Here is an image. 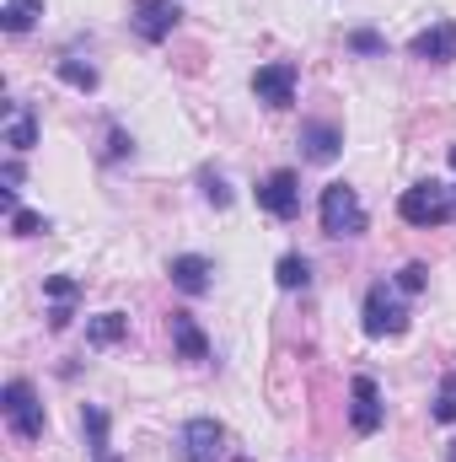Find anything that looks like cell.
<instances>
[{
  "instance_id": "obj_24",
  "label": "cell",
  "mask_w": 456,
  "mask_h": 462,
  "mask_svg": "<svg viewBox=\"0 0 456 462\" xmlns=\"http://www.w3.org/2000/svg\"><path fill=\"white\" fill-rule=\"evenodd\" d=\"M11 231H16V236H43V231H49V216H38V210H16V216H11Z\"/></svg>"
},
{
  "instance_id": "obj_12",
  "label": "cell",
  "mask_w": 456,
  "mask_h": 462,
  "mask_svg": "<svg viewBox=\"0 0 456 462\" xmlns=\"http://www.w3.org/2000/svg\"><path fill=\"white\" fill-rule=\"evenodd\" d=\"M167 280H172L183 296H205V291L215 285V263H210L205 253H178V258L167 263Z\"/></svg>"
},
{
  "instance_id": "obj_6",
  "label": "cell",
  "mask_w": 456,
  "mask_h": 462,
  "mask_svg": "<svg viewBox=\"0 0 456 462\" xmlns=\"http://www.w3.org/2000/svg\"><path fill=\"white\" fill-rule=\"evenodd\" d=\"M178 22H183L178 0H129V27L140 43H167L178 32Z\"/></svg>"
},
{
  "instance_id": "obj_15",
  "label": "cell",
  "mask_w": 456,
  "mask_h": 462,
  "mask_svg": "<svg viewBox=\"0 0 456 462\" xmlns=\"http://www.w3.org/2000/svg\"><path fill=\"white\" fill-rule=\"evenodd\" d=\"M123 334H129V318H123V312H97V318L87 323V345H92V349L118 345Z\"/></svg>"
},
{
  "instance_id": "obj_13",
  "label": "cell",
  "mask_w": 456,
  "mask_h": 462,
  "mask_svg": "<svg viewBox=\"0 0 456 462\" xmlns=\"http://www.w3.org/2000/svg\"><path fill=\"white\" fill-rule=\"evenodd\" d=\"M167 328H172V349H178V360H210V339H205V328L188 318V312H172L167 318Z\"/></svg>"
},
{
  "instance_id": "obj_16",
  "label": "cell",
  "mask_w": 456,
  "mask_h": 462,
  "mask_svg": "<svg viewBox=\"0 0 456 462\" xmlns=\"http://www.w3.org/2000/svg\"><path fill=\"white\" fill-rule=\"evenodd\" d=\"M38 16H43V0H5V5H0V27H5L11 38H22Z\"/></svg>"
},
{
  "instance_id": "obj_4",
  "label": "cell",
  "mask_w": 456,
  "mask_h": 462,
  "mask_svg": "<svg viewBox=\"0 0 456 462\" xmlns=\"http://www.w3.org/2000/svg\"><path fill=\"white\" fill-rule=\"evenodd\" d=\"M317 221H323L328 236H360L365 231V205L349 183H328L323 199H317Z\"/></svg>"
},
{
  "instance_id": "obj_22",
  "label": "cell",
  "mask_w": 456,
  "mask_h": 462,
  "mask_svg": "<svg viewBox=\"0 0 456 462\" xmlns=\"http://www.w3.org/2000/svg\"><path fill=\"white\" fill-rule=\"evenodd\" d=\"M424 285H430V263H403V269H397V291H403V296H419Z\"/></svg>"
},
{
  "instance_id": "obj_28",
  "label": "cell",
  "mask_w": 456,
  "mask_h": 462,
  "mask_svg": "<svg viewBox=\"0 0 456 462\" xmlns=\"http://www.w3.org/2000/svg\"><path fill=\"white\" fill-rule=\"evenodd\" d=\"M97 462H123V457H118V452H103V457H97Z\"/></svg>"
},
{
  "instance_id": "obj_29",
  "label": "cell",
  "mask_w": 456,
  "mask_h": 462,
  "mask_svg": "<svg viewBox=\"0 0 456 462\" xmlns=\"http://www.w3.org/2000/svg\"><path fill=\"white\" fill-rule=\"evenodd\" d=\"M446 462H456V441H451V447H446Z\"/></svg>"
},
{
  "instance_id": "obj_14",
  "label": "cell",
  "mask_w": 456,
  "mask_h": 462,
  "mask_svg": "<svg viewBox=\"0 0 456 462\" xmlns=\"http://www.w3.org/2000/svg\"><path fill=\"white\" fill-rule=\"evenodd\" d=\"M5 145H11L16 156L38 145V114H32L27 103H5Z\"/></svg>"
},
{
  "instance_id": "obj_10",
  "label": "cell",
  "mask_w": 456,
  "mask_h": 462,
  "mask_svg": "<svg viewBox=\"0 0 456 462\" xmlns=\"http://www.w3.org/2000/svg\"><path fill=\"white\" fill-rule=\"evenodd\" d=\"M226 457V425L199 414L183 425V462H221Z\"/></svg>"
},
{
  "instance_id": "obj_5",
  "label": "cell",
  "mask_w": 456,
  "mask_h": 462,
  "mask_svg": "<svg viewBox=\"0 0 456 462\" xmlns=\"http://www.w3.org/2000/svg\"><path fill=\"white\" fill-rule=\"evenodd\" d=\"M296 87H301V65L296 60H269L252 70V97L263 108H290L296 103Z\"/></svg>"
},
{
  "instance_id": "obj_11",
  "label": "cell",
  "mask_w": 456,
  "mask_h": 462,
  "mask_svg": "<svg viewBox=\"0 0 456 462\" xmlns=\"http://www.w3.org/2000/svg\"><path fill=\"white\" fill-rule=\"evenodd\" d=\"M408 54L414 60H424V65H451L456 60V22H430L424 32H414V43H408Z\"/></svg>"
},
{
  "instance_id": "obj_18",
  "label": "cell",
  "mask_w": 456,
  "mask_h": 462,
  "mask_svg": "<svg viewBox=\"0 0 456 462\" xmlns=\"http://www.w3.org/2000/svg\"><path fill=\"white\" fill-rule=\"evenodd\" d=\"M54 76H59L65 87H76V92H97V81H103V76H97V65H87V60H59V65H54Z\"/></svg>"
},
{
  "instance_id": "obj_8",
  "label": "cell",
  "mask_w": 456,
  "mask_h": 462,
  "mask_svg": "<svg viewBox=\"0 0 456 462\" xmlns=\"http://www.w3.org/2000/svg\"><path fill=\"white\" fill-rule=\"evenodd\" d=\"M349 425H354V436H376L387 425V403H381L376 376H354L349 382Z\"/></svg>"
},
{
  "instance_id": "obj_9",
  "label": "cell",
  "mask_w": 456,
  "mask_h": 462,
  "mask_svg": "<svg viewBox=\"0 0 456 462\" xmlns=\"http://www.w3.org/2000/svg\"><path fill=\"white\" fill-rule=\"evenodd\" d=\"M296 145H301V162H312V167H333L339 151H343V129L339 124H328V118H306L301 134H296Z\"/></svg>"
},
{
  "instance_id": "obj_17",
  "label": "cell",
  "mask_w": 456,
  "mask_h": 462,
  "mask_svg": "<svg viewBox=\"0 0 456 462\" xmlns=\"http://www.w3.org/2000/svg\"><path fill=\"white\" fill-rule=\"evenodd\" d=\"M274 285H279V291H306V285H312V263H306L301 253H285V258L274 263Z\"/></svg>"
},
{
  "instance_id": "obj_3",
  "label": "cell",
  "mask_w": 456,
  "mask_h": 462,
  "mask_svg": "<svg viewBox=\"0 0 456 462\" xmlns=\"http://www.w3.org/2000/svg\"><path fill=\"white\" fill-rule=\"evenodd\" d=\"M360 328H365V339H397V334H408V307H403V296H397V285H370L365 291V307H360Z\"/></svg>"
},
{
  "instance_id": "obj_27",
  "label": "cell",
  "mask_w": 456,
  "mask_h": 462,
  "mask_svg": "<svg viewBox=\"0 0 456 462\" xmlns=\"http://www.w3.org/2000/svg\"><path fill=\"white\" fill-rule=\"evenodd\" d=\"M0 183H5L0 194H16V189H22V162H16V156H11V162L0 167Z\"/></svg>"
},
{
  "instance_id": "obj_7",
  "label": "cell",
  "mask_w": 456,
  "mask_h": 462,
  "mask_svg": "<svg viewBox=\"0 0 456 462\" xmlns=\"http://www.w3.org/2000/svg\"><path fill=\"white\" fill-rule=\"evenodd\" d=\"M258 210H269L274 221H296L301 216V172L279 167L258 183Z\"/></svg>"
},
{
  "instance_id": "obj_1",
  "label": "cell",
  "mask_w": 456,
  "mask_h": 462,
  "mask_svg": "<svg viewBox=\"0 0 456 462\" xmlns=\"http://www.w3.org/2000/svg\"><path fill=\"white\" fill-rule=\"evenodd\" d=\"M397 216H403L408 226H419V231L451 226V221H456V183H435V178H424V183L403 189Z\"/></svg>"
},
{
  "instance_id": "obj_19",
  "label": "cell",
  "mask_w": 456,
  "mask_h": 462,
  "mask_svg": "<svg viewBox=\"0 0 456 462\" xmlns=\"http://www.w3.org/2000/svg\"><path fill=\"white\" fill-rule=\"evenodd\" d=\"M81 430H87L92 457H103V452H108V414H103L97 403H87V409H81Z\"/></svg>"
},
{
  "instance_id": "obj_26",
  "label": "cell",
  "mask_w": 456,
  "mask_h": 462,
  "mask_svg": "<svg viewBox=\"0 0 456 462\" xmlns=\"http://www.w3.org/2000/svg\"><path fill=\"white\" fill-rule=\"evenodd\" d=\"M129 151H134V140H129V134L114 124V129H108V151H103V162H123Z\"/></svg>"
},
{
  "instance_id": "obj_2",
  "label": "cell",
  "mask_w": 456,
  "mask_h": 462,
  "mask_svg": "<svg viewBox=\"0 0 456 462\" xmlns=\"http://www.w3.org/2000/svg\"><path fill=\"white\" fill-rule=\"evenodd\" d=\"M0 414H5V425H11V436L16 441H43V425H49V414H43V403H38V393H32V382H22V376H11L5 387H0Z\"/></svg>"
},
{
  "instance_id": "obj_30",
  "label": "cell",
  "mask_w": 456,
  "mask_h": 462,
  "mask_svg": "<svg viewBox=\"0 0 456 462\" xmlns=\"http://www.w3.org/2000/svg\"><path fill=\"white\" fill-rule=\"evenodd\" d=\"M451 167H456V145H451Z\"/></svg>"
},
{
  "instance_id": "obj_21",
  "label": "cell",
  "mask_w": 456,
  "mask_h": 462,
  "mask_svg": "<svg viewBox=\"0 0 456 462\" xmlns=\"http://www.w3.org/2000/svg\"><path fill=\"white\" fill-rule=\"evenodd\" d=\"M430 420L456 425V376H446V382H441V393H435V403H430Z\"/></svg>"
},
{
  "instance_id": "obj_25",
  "label": "cell",
  "mask_w": 456,
  "mask_h": 462,
  "mask_svg": "<svg viewBox=\"0 0 456 462\" xmlns=\"http://www.w3.org/2000/svg\"><path fill=\"white\" fill-rule=\"evenodd\" d=\"M199 189H205V199H210L215 210H226V205H231V189H226V178H215V172H199Z\"/></svg>"
},
{
  "instance_id": "obj_20",
  "label": "cell",
  "mask_w": 456,
  "mask_h": 462,
  "mask_svg": "<svg viewBox=\"0 0 456 462\" xmlns=\"http://www.w3.org/2000/svg\"><path fill=\"white\" fill-rule=\"evenodd\" d=\"M43 296H49L54 307H76V296H81V280H70V274H49V280H43Z\"/></svg>"
},
{
  "instance_id": "obj_23",
  "label": "cell",
  "mask_w": 456,
  "mask_h": 462,
  "mask_svg": "<svg viewBox=\"0 0 456 462\" xmlns=\"http://www.w3.org/2000/svg\"><path fill=\"white\" fill-rule=\"evenodd\" d=\"M349 49L370 60V54H387V38H381V32H370V27H354V32H349Z\"/></svg>"
}]
</instances>
